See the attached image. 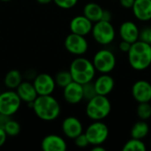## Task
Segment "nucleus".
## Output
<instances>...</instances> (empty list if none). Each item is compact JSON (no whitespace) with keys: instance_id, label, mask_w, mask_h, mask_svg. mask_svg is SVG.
Segmentation results:
<instances>
[{"instance_id":"obj_2","label":"nucleus","mask_w":151,"mask_h":151,"mask_svg":"<svg viewBox=\"0 0 151 151\" xmlns=\"http://www.w3.org/2000/svg\"><path fill=\"white\" fill-rule=\"evenodd\" d=\"M127 58L130 66L135 71H144L151 65V45L141 40L132 43Z\"/></svg>"},{"instance_id":"obj_21","label":"nucleus","mask_w":151,"mask_h":151,"mask_svg":"<svg viewBox=\"0 0 151 151\" xmlns=\"http://www.w3.org/2000/svg\"><path fill=\"white\" fill-rule=\"evenodd\" d=\"M23 81V76L22 73L16 69L10 70L4 76V84L8 89L15 90L19 85Z\"/></svg>"},{"instance_id":"obj_26","label":"nucleus","mask_w":151,"mask_h":151,"mask_svg":"<svg viewBox=\"0 0 151 151\" xmlns=\"http://www.w3.org/2000/svg\"><path fill=\"white\" fill-rule=\"evenodd\" d=\"M4 130L5 131V133L8 136L14 137V136H17L20 133L21 127L18 121L10 119L8 120V122L6 123V125L4 126Z\"/></svg>"},{"instance_id":"obj_1","label":"nucleus","mask_w":151,"mask_h":151,"mask_svg":"<svg viewBox=\"0 0 151 151\" xmlns=\"http://www.w3.org/2000/svg\"><path fill=\"white\" fill-rule=\"evenodd\" d=\"M32 110L36 117L43 121H53L59 117L61 112L58 101L51 95L38 96L33 103Z\"/></svg>"},{"instance_id":"obj_36","label":"nucleus","mask_w":151,"mask_h":151,"mask_svg":"<svg viewBox=\"0 0 151 151\" xmlns=\"http://www.w3.org/2000/svg\"><path fill=\"white\" fill-rule=\"evenodd\" d=\"M92 151H105V148H104L102 146V144L101 145H95L92 148Z\"/></svg>"},{"instance_id":"obj_24","label":"nucleus","mask_w":151,"mask_h":151,"mask_svg":"<svg viewBox=\"0 0 151 151\" xmlns=\"http://www.w3.org/2000/svg\"><path fill=\"white\" fill-rule=\"evenodd\" d=\"M146 150L147 147L143 141L134 138H131L127 141L122 148V150L124 151H145Z\"/></svg>"},{"instance_id":"obj_4","label":"nucleus","mask_w":151,"mask_h":151,"mask_svg":"<svg viewBox=\"0 0 151 151\" xmlns=\"http://www.w3.org/2000/svg\"><path fill=\"white\" fill-rule=\"evenodd\" d=\"M111 111V104L107 96L96 95L88 101L86 106V114L93 121L104 120Z\"/></svg>"},{"instance_id":"obj_5","label":"nucleus","mask_w":151,"mask_h":151,"mask_svg":"<svg viewBox=\"0 0 151 151\" xmlns=\"http://www.w3.org/2000/svg\"><path fill=\"white\" fill-rule=\"evenodd\" d=\"M92 36L94 40L100 45L111 44L116 37V31L111 21L100 20L93 25Z\"/></svg>"},{"instance_id":"obj_9","label":"nucleus","mask_w":151,"mask_h":151,"mask_svg":"<svg viewBox=\"0 0 151 151\" xmlns=\"http://www.w3.org/2000/svg\"><path fill=\"white\" fill-rule=\"evenodd\" d=\"M65 48L74 56H82L88 50V42L85 36L71 33L65 39Z\"/></svg>"},{"instance_id":"obj_18","label":"nucleus","mask_w":151,"mask_h":151,"mask_svg":"<svg viewBox=\"0 0 151 151\" xmlns=\"http://www.w3.org/2000/svg\"><path fill=\"white\" fill-rule=\"evenodd\" d=\"M97 95L108 96L115 87V81L109 73H102L94 82Z\"/></svg>"},{"instance_id":"obj_11","label":"nucleus","mask_w":151,"mask_h":151,"mask_svg":"<svg viewBox=\"0 0 151 151\" xmlns=\"http://www.w3.org/2000/svg\"><path fill=\"white\" fill-rule=\"evenodd\" d=\"M132 96L139 103H150L151 101V83L146 80L135 81L132 87Z\"/></svg>"},{"instance_id":"obj_33","label":"nucleus","mask_w":151,"mask_h":151,"mask_svg":"<svg viewBox=\"0 0 151 151\" xmlns=\"http://www.w3.org/2000/svg\"><path fill=\"white\" fill-rule=\"evenodd\" d=\"M111 19H112V14H111V11L107 10V9H104V12H103V16H102V20L111 21Z\"/></svg>"},{"instance_id":"obj_37","label":"nucleus","mask_w":151,"mask_h":151,"mask_svg":"<svg viewBox=\"0 0 151 151\" xmlns=\"http://www.w3.org/2000/svg\"><path fill=\"white\" fill-rule=\"evenodd\" d=\"M36 2L40 4H49L53 2V0H36Z\"/></svg>"},{"instance_id":"obj_30","label":"nucleus","mask_w":151,"mask_h":151,"mask_svg":"<svg viewBox=\"0 0 151 151\" xmlns=\"http://www.w3.org/2000/svg\"><path fill=\"white\" fill-rule=\"evenodd\" d=\"M74 143L75 145L78 147V148H81V149H84L86 147H88L89 144V142L85 134V133H82L81 134H80L79 136H77L75 139H74Z\"/></svg>"},{"instance_id":"obj_27","label":"nucleus","mask_w":151,"mask_h":151,"mask_svg":"<svg viewBox=\"0 0 151 151\" xmlns=\"http://www.w3.org/2000/svg\"><path fill=\"white\" fill-rule=\"evenodd\" d=\"M82 89H83V98H84V100L88 101V100L92 99L93 97H95L97 95V93L96 91V88H95L94 82H92V81L83 84L82 85Z\"/></svg>"},{"instance_id":"obj_25","label":"nucleus","mask_w":151,"mask_h":151,"mask_svg":"<svg viewBox=\"0 0 151 151\" xmlns=\"http://www.w3.org/2000/svg\"><path fill=\"white\" fill-rule=\"evenodd\" d=\"M137 116L142 120H148L151 118V104L150 103H139L136 109Z\"/></svg>"},{"instance_id":"obj_23","label":"nucleus","mask_w":151,"mask_h":151,"mask_svg":"<svg viewBox=\"0 0 151 151\" xmlns=\"http://www.w3.org/2000/svg\"><path fill=\"white\" fill-rule=\"evenodd\" d=\"M54 79H55L56 85L61 88H64L68 84H70L72 81H73L70 71H65V70L58 72L56 74Z\"/></svg>"},{"instance_id":"obj_31","label":"nucleus","mask_w":151,"mask_h":151,"mask_svg":"<svg viewBox=\"0 0 151 151\" xmlns=\"http://www.w3.org/2000/svg\"><path fill=\"white\" fill-rule=\"evenodd\" d=\"M131 45H132V43H130V42H127V41H123V40H122V41L119 42V50H120L121 52L127 53V52L129 51L130 48H131Z\"/></svg>"},{"instance_id":"obj_17","label":"nucleus","mask_w":151,"mask_h":151,"mask_svg":"<svg viewBox=\"0 0 151 151\" xmlns=\"http://www.w3.org/2000/svg\"><path fill=\"white\" fill-rule=\"evenodd\" d=\"M134 16L140 21L151 20V0H135L132 7Z\"/></svg>"},{"instance_id":"obj_8","label":"nucleus","mask_w":151,"mask_h":151,"mask_svg":"<svg viewBox=\"0 0 151 151\" xmlns=\"http://www.w3.org/2000/svg\"><path fill=\"white\" fill-rule=\"evenodd\" d=\"M85 134L92 146L101 145L106 142L109 137V127L102 120L94 121L85 130Z\"/></svg>"},{"instance_id":"obj_35","label":"nucleus","mask_w":151,"mask_h":151,"mask_svg":"<svg viewBox=\"0 0 151 151\" xmlns=\"http://www.w3.org/2000/svg\"><path fill=\"white\" fill-rule=\"evenodd\" d=\"M11 119V117L9 116H5V115H3V114H0V128H3L4 127V126L6 125V123L8 122V120Z\"/></svg>"},{"instance_id":"obj_13","label":"nucleus","mask_w":151,"mask_h":151,"mask_svg":"<svg viewBox=\"0 0 151 151\" xmlns=\"http://www.w3.org/2000/svg\"><path fill=\"white\" fill-rule=\"evenodd\" d=\"M93 25V22L89 20L86 16L78 15L72 19V20L70 21L69 27L71 33L86 36L91 34Z\"/></svg>"},{"instance_id":"obj_22","label":"nucleus","mask_w":151,"mask_h":151,"mask_svg":"<svg viewBox=\"0 0 151 151\" xmlns=\"http://www.w3.org/2000/svg\"><path fill=\"white\" fill-rule=\"evenodd\" d=\"M150 133V126L146 120H139L134 124L130 130V134L132 138L143 140L148 136Z\"/></svg>"},{"instance_id":"obj_38","label":"nucleus","mask_w":151,"mask_h":151,"mask_svg":"<svg viewBox=\"0 0 151 151\" xmlns=\"http://www.w3.org/2000/svg\"><path fill=\"white\" fill-rule=\"evenodd\" d=\"M0 1H2V2H10L12 0H0Z\"/></svg>"},{"instance_id":"obj_28","label":"nucleus","mask_w":151,"mask_h":151,"mask_svg":"<svg viewBox=\"0 0 151 151\" xmlns=\"http://www.w3.org/2000/svg\"><path fill=\"white\" fill-rule=\"evenodd\" d=\"M79 0H53L55 4L61 9H71L74 7Z\"/></svg>"},{"instance_id":"obj_34","label":"nucleus","mask_w":151,"mask_h":151,"mask_svg":"<svg viewBox=\"0 0 151 151\" xmlns=\"http://www.w3.org/2000/svg\"><path fill=\"white\" fill-rule=\"evenodd\" d=\"M7 134L5 133V131L3 129V128H0V148L2 146L4 145V143L6 142V140H7Z\"/></svg>"},{"instance_id":"obj_20","label":"nucleus","mask_w":151,"mask_h":151,"mask_svg":"<svg viewBox=\"0 0 151 151\" xmlns=\"http://www.w3.org/2000/svg\"><path fill=\"white\" fill-rule=\"evenodd\" d=\"M104 9L103 7L94 2L88 3L83 7V15L86 16L93 23L102 20Z\"/></svg>"},{"instance_id":"obj_19","label":"nucleus","mask_w":151,"mask_h":151,"mask_svg":"<svg viewBox=\"0 0 151 151\" xmlns=\"http://www.w3.org/2000/svg\"><path fill=\"white\" fill-rule=\"evenodd\" d=\"M15 90L20 100L26 104L33 103L38 96L33 82H30L28 81H22Z\"/></svg>"},{"instance_id":"obj_10","label":"nucleus","mask_w":151,"mask_h":151,"mask_svg":"<svg viewBox=\"0 0 151 151\" xmlns=\"http://www.w3.org/2000/svg\"><path fill=\"white\" fill-rule=\"evenodd\" d=\"M33 84L38 96L52 95L56 88L55 79L49 73H39L33 80Z\"/></svg>"},{"instance_id":"obj_29","label":"nucleus","mask_w":151,"mask_h":151,"mask_svg":"<svg viewBox=\"0 0 151 151\" xmlns=\"http://www.w3.org/2000/svg\"><path fill=\"white\" fill-rule=\"evenodd\" d=\"M139 40L151 45V27H146L140 30Z\"/></svg>"},{"instance_id":"obj_14","label":"nucleus","mask_w":151,"mask_h":151,"mask_svg":"<svg viewBox=\"0 0 151 151\" xmlns=\"http://www.w3.org/2000/svg\"><path fill=\"white\" fill-rule=\"evenodd\" d=\"M63 97L70 104H80L84 99L82 85L76 81H72L63 88Z\"/></svg>"},{"instance_id":"obj_15","label":"nucleus","mask_w":151,"mask_h":151,"mask_svg":"<svg viewBox=\"0 0 151 151\" xmlns=\"http://www.w3.org/2000/svg\"><path fill=\"white\" fill-rule=\"evenodd\" d=\"M119 34L123 41H127L130 43H134L139 40L140 28L134 21L127 20L121 23L119 29Z\"/></svg>"},{"instance_id":"obj_12","label":"nucleus","mask_w":151,"mask_h":151,"mask_svg":"<svg viewBox=\"0 0 151 151\" xmlns=\"http://www.w3.org/2000/svg\"><path fill=\"white\" fill-rule=\"evenodd\" d=\"M62 132L69 139L74 140L77 136L83 133V125L81 121L73 116L65 118L62 122Z\"/></svg>"},{"instance_id":"obj_32","label":"nucleus","mask_w":151,"mask_h":151,"mask_svg":"<svg viewBox=\"0 0 151 151\" xmlns=\"http://www.w3.org/2000/svg\"><path fill=\"white\" fill-rule=\"evenodd\" d=\"M135 0H119V4L126 9H132Z\"/></svg>"},{"instance_id":"obj_6","label":"nucleus","mask_w":151,"mask_h":151,"mask_svg":"<svg viewBox=\"0 0 151 151\" xmlns=\"http://www.w3.org/2000/svg\"><path fill=\"white\" fill-rule=\"evenodd\" d=\"M92 62L96 72L100 73H110L116 67L117 58L115 54L110 50L102 49L94 55Z\"/></svg>"},{"instance_id":"obj_39","label":"nucleus","mask_w":151,"mask_h":151,"mask_svg":"<svg viewBox=\"0 0 151 151\" xmlns=\"http://www.w3.org/2000/svg\"><path fill=\"white\" fill-rule=\"evenodd\" d=\"M150 144H151V139H150Z\"/></svg>"},{"instance_id":"obj_7","label":"nucleus","mask_w":151,"mask_h":151,"mask_svg":"<svg viewBox=\"0 0 151 151\" xmlns=\"http://www.w3.org/2000/svg\"><path fill=\"white\" fill-rule=\"evenodd\" d=\"M21 102L16 90L8 89L0 93V114L9 117L14 115L19 110Z\"/></svg>"},{"instance_id":"obj_16","label":"nucleus","mask_w":151,"mask_h":151,"mask_svg":"<svg viewBox=\"0 0 151 151\" xmlns=\"http://www.w3.org/2000/svg\"><path fill=\"white\" fill-rule=\"evenodd\" d=\"M41 148L43 151H65L67 144L63 137L58 134H48L42 140Z\"/></svg>"},{"instance_id":"obj_3","label":"nucleus","mask_w":151,"mask_h":151,"mask_svg":"<svg viewBox=\"0 0 151 151\" xmlns=\"http://www.w3.org/2000/svg\"><path fill=\"white\" fill-rule=\"evenodd\" d=\"M69 71L73 77V81L81 85L92 81L96 73L93 62L81 56L77 57L72 61Z\"/></svg>"}]
</instances>
